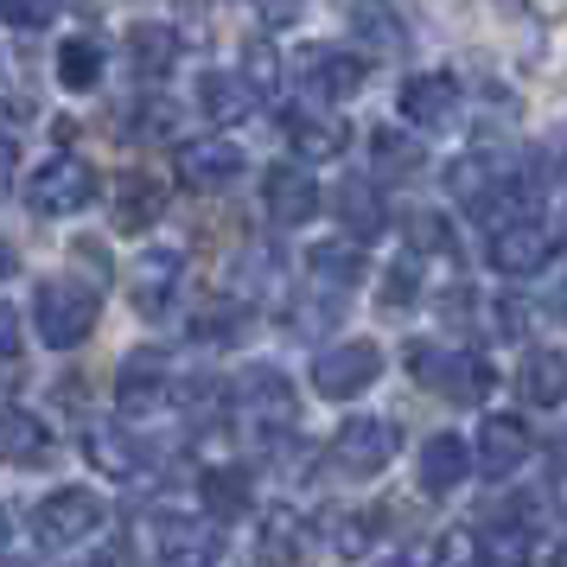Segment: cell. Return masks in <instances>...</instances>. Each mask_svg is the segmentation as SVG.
<instances>
[{"label": "cell", "instance_id": "cell-16", "mask_svg": "<svg viewBox=\"0 0 567 567\" xmlns=\"http://www.w3.org/2000/svg\"><path fill=\"white\" fill-rule=\"evenodd\" d=\"M159 395H166V363L154 351L122 358V370H115V402H122V414H147Z\"/></svg>", "mask_w": 567, "mask_h": 567}, {"label": "cell", "instance_id": "cell-23", "mask_svg": "<svg viewBox=\"0 0 567 567\" xmlns=\"http://www.w3.org/2000/svg\"><path fill=\"white\" fill-rule=\"evenodd\" d=\"M332 210L344 217V230L358 236V243H370V236L389 224V217H383V198H377V185H370V179H344V185L332 192Z\"/></svg>", "mask_w": 567, "mask_h": 567}, {"label": "cell", "instance_id": "cell-8", "mask_svg": "<svg viewBox=\"0 0 567 567\" xmlns=\"http://www.w3.org/2000/svg\"><path fill=\"white\" fill-rule=\"evenodd\" d=\"M460 109H465L460 83L440 78V71H421V78L402 83V115H409L414 128H427V134L453 128V122H460Z\"/></svg>", "mask_w": 567, "mask_h": 567}, {"label": "cell", "instance_id": "cell-31", "mask_svg": "<svg viewBox=\"0 0 567 567\" xmlns=\"http://www.w3.org/2000/svg\"><path fill=\"white\" fill-rule=\"evenodd\" d=\"M478 567H529V529H485Z\"/></svg>", "mask_w": 567, "mask_h": 567}, {"label": "cell", "instance_id": "cell-24", "mask_svg": "<svg viewBox=\"0 0 567 567\" xmlns=\"http://www.w3.org/2000/svg\"><path fill=\"white\" fill-rule=\"evenodd\" d=\"M128 64L141 71V78H166V71L179 64V32L141 20V27L128 32Z\"/></svg>", "mask_w": 567, "mask_h": 567}, {"label": "cell", "instance_id": "cell-29", "mask_svg": "<svg viewBox=\"0 0 567 567\" xmlns=\"http://www.w3.org/2000/svg\"><path fill=\"white\" fill-rule=\"evenodd\" d=\"M58 83L64 90H96L103 83V45L96 39H64L58 45Z\"/></svg>", "mask_w": 567, "mask_h": 567}, {"label": "cell", "instance_id": "cell-33", "mask_svg": "<svg viewBox=\"0 0 567 567\" xmlns=\"http://www.w3.org/2000/svg\"><path fill=\"white\" fill-rule=\"evenodd\" d=\"M414 293H421V268H414V261H395V268L383 275V312L414 307Z\"/></svg>", "mask_w": 567, "mask_h": 567}, {"label": "cell", "instance_id": "cell-41", "mask_svg": "<svg viewBox=\"0 0 567 567\" xmlns=\"http://www.w3.org/2000/svg\"><path fill=\"white\" fill-rule=\"evenodd\" d=\"M13 351H20V312L0 307V358H13Z\"/></svg>", "mask_w": 567, "mask_h": 567}, {"label": "cell", "instance_id": "cell-19", "mask_svg": "<svg viewBox=\"0 0 567 567\" xmlns=\"http://www.w3.org/2000/svg\"><path fill=\"white\" fill-rule=\"evenodd\" d=\"M516 389L529 409H561L567 402V351H529L516 370Z\"/></svg>", "mask_w": 567, "mask_h": 567}, {"label": "cell", "instance_id": "cell-49", "mask_svg": "<svg viewBox=\"0 0 567 567\" xmlns=\"http://www.w3.org/2000/svg\"><path fill=\"white\" fill-rule=\"evenodd\" d=\"M561 141H567V134H561ZM561 166H567V147H561Z\"/></svg>", "mask_w": 567, "mask_h": 567}, {"label": "cell", "instance_id": "cell-13", "mask_svg": "<svg viewBox=\"0 0 567 567\" xmlns=\"http://www.w3.org/2000/svg\"><path fill=\"white\" fill-rule=\"evenodd\" d=\"M198 497H205L210 523H243L249 504H256V485H249L243 465H205V472H198Z\"/></svg>", "mask_w": 567, "mask_h": 567}, {"label": "cell", "instance_id": "cell-34", "mask_svg": "<svg viewBox=\"0 0 567 567\" xmlns=\"http://www.w3.org/2000/svg\"><path fill=\"white\" fill-rule=\"evenodd\" d=\"M52 13H58V0H0V20H7V27H20V32L52 27Z\"/></svg>", "mask_w": 567, "mask_h": 567}, {"label": "cell", "instance_id": "cell-26", "mask_svg": "<svg viewBox=\"0 0 567 567\" xmlns=\"http://www.w3.org/2000/svg\"><path fill=\"white\" fill-rule=\"evenodd\" d=\"M179 281V249H147L141 268H134V307L141 312H159L166 307V293Z\"/></svg>", "mask_w": 567, "mask_h": 567}, {"label": "cell", "instance_id": "cell-46", "mask_svg": "<svg viewBox=\"0 0 567 567\" xmlns=\"http://www.w3.org/2000/svg\"><path fill=\"white\" fill-rule=\"evenodd\" d=\"M555 567H567V542H561V548H555Z\"/></svg>", "mask_w": 567, "mask_h": 567}, {"label": "cell", "instance_id": "cell-20", "mask_svg": "<svg viewBox=\"0 0 567 567\" xmlns=\"http://www.w3.org/2000/svg\"><path fill=\"white\" fill-rule=\"evenodd\" d=\"M465 478H472V446H465L460 434H434L427 446H421V485L434 491H460Z\"/></svg>", "mask_w": 567, "mask_h": 567}, {"label": "cell", "instance_id": "cell-14", "mask_svg": "<svg viewBox=\"0 0 567 567\" xmlns=\"http://www.w3.org/2000/svg\"><path fill=\"white\" fill-rule=\"evenodd\" d=\"M523 460H529V427L511 421V414H491L485 427H478V465H485L491 478H511Z\"/></svg>", "mask_w": 567, "mask_h": 567}, {"label": "cell", "instance_id": "cell-21", "mask_svg": "<svg viewBox=\"0 0 567 567\" xmlns=\"http://www.w3.org/2000/svg\"><path fill=\"white\" fill-rule=\"evenodd\" d=\"M159 210H166V192H159L154 173H122L115 179V230H147Z\"/></svg>", "mask_w": 567, "mask_h": 567}, {"label": "cell", "instance_id": "cell-25", "mask_svg": "<svg viewBox=\"0 0 567 567\" xmlns=\"http://www.w3.org/2000/svg\"><path fill=\"white\" fill-rule=\"evenodd\" d=\"M370 166L383 173V179H414L421 166H427V154H421V141L402 128H377L370 134Z\"/></svg>", "mask_w": 567, "mask_h": 567}, {"label": "cell", "instance_id": "cell-42", "mask_svg": "<svg viewBox=\"0 0 567 567\" xmlns=\"http://www.w3.org/2000/svg\"><path fill=\"white\" fill-rule=\"evenodd\" d=\"M90 567H134V548H128V542H109V548H103Z\"/></svg>", "mask_w": 567, "mask_h": 567}, {"label": "cell", "instance_id": "cell-1", "mask_svg": "<svg viewBox=\"0 0 567 567\" xmlns=\"http://www.w3.org/2000/svg\"><path fill=\"white\" fill-rule=\"evenodd\" d=\"M409 370H414V383H427L440 389V395H453V402H485L491 395V363L478 358V351H446V344H427V338H414L409 351Z\"/></svg>", "mask_w": 567, "mask_h": 567}, {"label": "cell", "instance_id": "cell-6", "mask_svg": "<svg viewBox=\"0 0 567 567\" xmlns=\"http://www.w3.org/2000/svg\"><path fill=\"white\" fill-rule=\"evenodd\" d=\"M96 529H103V497H96V491L64 485L39 504V542H45V548H71V542L96 536Z\"/></svg>", "mask_w": 567, "mask_h": 567}, {"label": "cell", "instance_id": "cell-17", "mask_svg": "<svg viewBox=\"0 0 567 567\" xmlns=\"http://www.w3.org/2000/svg\"><path fill=\"white\" fill-rule=\"evenodd\" d=\"M363 90V58L358 52H312L307 64V96H319V103H344V96H358Z\"/></svg>", "mask_w": 567, "mask_h": 567}, {"label": "cell", "instance_id": "cell-47", "mask_svg": "<svg viewBox=\"0 0 567 567\" xmlns=\"http://www.w3.org/2000/svg\"><path fill=\"white\" fill-rule=\"evenodd\" d=\"M0 548H7V516H0Z\"/></svg>", "mask_w": 567, "mask_h": 567}, {"label": "cell", "instance_id": "cell-12", "mask_svg": "<svg viewBox=\"0 0 567 567\" xmlns=\"http://www.w3.org/2000/svg\"><path fill=\"white\" fill-rule=\"evenodd\" d=\"M236 395H243V414H249V421H261V427H275V434L293 421V383H287L281 370H268V363H256V370L243 377V389H236Z\"/></svg>", "mask_w": 567, "mask_h": 567}, {"label": "cell", "instance_id": "cell-38", "mask_svg": "<svg viewBox=\"0 0 567 567\" xmlns=\"http://www.w3.org/2000/svg\"><path fill=\"white\" fill-rule=\"evenodd\" d=\"M516 516H529L523 529H548V523H561V516H555V497H548V491H523V497H516Z\"/></svg>", "mask_w": 567, "mask_h": 567}, {"label": "cell", "instance_id": "cell-15", "mask_svg": "<svg viewBox=\"0 0 567 567\" xmlns=\"http://www.w3.org/2000/svg\"><path fill=\"white\" fill-rule=\"evenodd\" d=\"M256 561L261 567H300L307 561V523L293 511H268L256 523Z\"/></svg>", "mask_w": 567, "mask_h": 567}, {"label": "cell", "instance_id": "cell-7", "mask_svg": "<svg viewBox=\"0 0 567 567\" xmlns=\"http://www.w3.org/2000/svg\"><path fill=\"white\" fill-rule=\"evenodd\" d=\"M555 249H561V236L548 230V224H536V217L497 224V236H491V261H497L504 275H542V268L555 261Z\"/></svg>", "mask_w": 567, "mask_h": 567}, {"label": "cell", "instance_id": "cell-43", "mask_svg": "<svg viewBox=\"0 0 567 567\" xmlns=\"http://www.w3.org/2000/svg\"><path fill=\"white\" fill-rule=\"evenodd\" d=\"M7 275H13V249H7V243H0V281H7Z\"/></svg>", "mask_w": 567, "mask_h": 567}, {"label": "cell", "instance_id": "cell-3", "mask_svg": "<svg viewBox=\"0 0 567 567\" xmlns=\"http://www.w3.org/2000/svg\"><path fill=\"white\" fill-rule=\"evenodd\" d=\"M96 192H103V179H96V166L78 159V154L45 159V166L32 173V185H27V198H32L39 217H78L83 205H96Z\"/></svg>", "mask_w": 567, "mask_h": 567}, {"label": "cell", "instance_id": "cell-10", "mask_svg": "<svg viewBox=\"0 0 567 567\" xmlns=\"http://www.w3.org/2000/svg\"><path fill=\"white\" fill-rule=\"evenodd\" d=\"M154 542L173 567H210L224 555V536L205 529V523H192V516H154Z\"/></svg>", "mask_w": 567, "mask_h": 567}, {"label": "cell", "instance_id": "cell-27", "mask_svg": "<svg viewBox=\"0 0 567 567\" xmlns=\"http://www.w3.org/2000/svg\"><path fill=\"white\" fill-rule=\"evenodd\" d=\"M287 141H293V154L300 159H338L351 134H344V122H332V115H293Z\"/></svg>", "mask_w": 567, "mask_h": 567}, {"label": "cell", "instance_id": "cell-30", "mask_svg": "<svg viewBox=\"0 0 567 567\" xmlns=\"http://www.w3.org/2000/svg\"><path fill=\"white\" fill-rule=\"evenodd\" d=\"M414 256H446L453 249V224L440 217V210H409V224H402Z\"/></svg>", "mask_w": 567, "mask_h": 567}, {"label": "cell", "instance_id": "cell-2", "mask_svg": "<svg viewBox=\"0 0 567 567\" xmlns=\"http://www.w3.org/2000/svg\"><path fill=\"white\" fill-rule=\"evenodd\" d=\"M32 319H39V338H45L52 351H71V344H83V338L96 332V287L58 275V281L39 287Z\"/></svg>", "mask_w": 567, "mask_h": 567}, {"label": "cell", "instance_id": "cell-35", "mask_svg": "<svg viewBox=\"0 0 567 567\" xmlns=\"http://www.w3.org/2000/svg\"><path fill=\"white\" fill-rule=\"evenodd\" d=\"M358 32L377 45V52H395V45H402V27H395L389 13H377V7H358Z\"/></svg>", "mask_w": 567, "mask_h": 567}, {"label": "cell", "instance_id": "cell-32", "mask_svg": "<svg viewBox=\"0 0 567 567\" xmlns=\"http://www.w3.org/2000/svg\"><path fill=\"white\" fill-rule=\"evenodd\" d=\"M90 460L103 465V472H115V478H134V472H141L134 446H128L122 434H115V427H96V434H90Z\"/></svg>", "mask_w": 567, "mask_h": 567}, {"label": "cell", "instance_id": "cell-40", "mask_svg": "<svg viewBox=\"0 0 567 567\" xmlns=\"http://www.w3.org/2000/svg\"><path fill=\"white\" fill-rule=\"evenodd\" d=\"M13 173H20V147H13V134L0 128V192L13 185Z\"/></svg>", "mask_w": 567, "mask_h": 567}, {"label": "cell", "instance_id": "cell-50", "mask_svg": "<svg viewBox=\"0 0 567 567\" xmlns=\"http://www.w3.org/2000/svg\"><path fill=\"white\" fill-rule=\"evenodd\" d=\"M504 7H523V0H504Z\"/></svg>", "mask_w": 567, "mask_h": 567}, {"label": "cell", "instance_id": "cell-44", "mask_svg": "<svg viewBox=\"0 0 567 567\" xmlns=\"http://www.w3.org/2000/svg\"><path fill=\"white\" fill-rule=\"evenodd\" d=\"M555 465H561V472H567V434L555 440Z\"/></svg>", "mask_w": 567, "mask_h": 567}, {"label": "cell", "instance_id": "cell-28", "mask_svg": "<svg viewBox=\"0 0 567 567\" xmlns=\"http://www.w3.org/2000/svg\"><path fill=\"white\" fill-rule=\"evenodd\" d=\"M307 268L326 287H358L363 281V249H358V243H344V236H338V243H312Z\"/></svg>", "mask_w": 567, "mask_h": 567}, {"label": "cell", "instance_id": "cell-39", "mask_svg": "<svg viewBox=\"0 0 567 567\" xmlns=\"http://www.w3.org/2000/svg\"><path fill=\"white\" fill-rule=\"evenodd\" d=\"M179 402H185V409H192V414H210V409H217V402H224V389L210 383V377H192V383L179 389Z\"/></svg>", "mask_w": 567, "mask_h": 567}, {"label": "cell", "instance_id": "cell-5", "mask_svg": "<svg viewBox=\"0 0 567 567\" xmlns=\"http://www.w3.org/2000/svg\"><path fill=\"white\" fill-rule=\"evenodd\" d=\"M377 377H383V351H377L370 338H351V344H332V351L312 358V389H319L326 402H351V395H363Z\"/></svg>", "mask_w": 567, "mask_h": 567}, {"label": "cell", "instance_id": "cell-45", "mask_svg": "<svg viewBox=\"0 0 567 567\" xmlns=\"http://www.w3.org/2000/svg\"><path fill=\"white\" fill-rule=\"evenodd\" d=\"M555 307H561V319H567V281H561V293H555Z\"/></svg>", "mask_w": 567, "mask_h": 567}, {"label": "cell", "instance_id": "cell-36", "mask_svg": "<svg viewBox=\"0 0 567 567\" xmlns=\"http://www.w3.org/2000/svg\"><path fill=\"white\" fill-rule=\"evenodd\" d=\"M256 13H261V27L287 32V27H300V20H307V0H256Z\"/></svg>", "mask_w": 567, "mask_h": 567}, {"label": "cell", "instance_id": "cell-11", "mask_svg": "<svg viewBox=\"0 0 567 567\" xmlns=\"http://www.w3.org/2000/svg\"><path fill=\"white\" fill-rule=\"evenodd\" d=\"M236 173H243V147H230V141H192V147H179V179L192 192H224V185H236Z\"/></svg>", "mask_w": 567, "mask_h": 567}, {"label": "cell", "instance_id": "cell-48", "mask_svg": "<svg viewBox=\"0 0 567 567\" xmlns=\"http://www.w3.org/2000/svg\"><path fill=\"white\" fill-rule=\"evenodd\" d=\"M389 567H421V561H389Z\"/></svg>", "mask_w": 567, "mask_h": 567}, {"label": "cell", "instance_id": "cell-9", "mask_svg": "<svg viewBox=\"0 0 567 567\" xmlns=\"http://www.w3.org/2000/svg\"><path fill=\"white\" fill-rule=\"evenodd\" d=\"M261 205H268L275 224H307L312 210L326 205V192L312 185L307 166H268L261 173Z\"/></svg>", "mask_w": 567, "mask_h": 567}, {"label": "cell", "instance_id": "cell-4", "mask_svg": "<svg viewBox=\"0 0 567 567\" xmlns=\"http://www.w3.org/2000/svg\"><path fill=\"white\" fill-rule=\"evenodd\" d=\"M395 446H402L395 421L358 414V421H344V427L332 434V472H344V478H377V472L395 460Z\"/></svg>", "mask_w": 567, "mask_h": 567}, {"label": "cell", "instance_id": "cell-18", "mask_svg": "<svg viewBox=\"0 0 567 567\" xmlns=\"http://www.w3.org/2000/svg\"><path fill=\"white\" fill-rule=\"evenodd\" d=\"M52 453V427L32 409H0V465H39Z\"/></svg>", "mask_w": 567, "mask_h": 567}, {"label": "cell", "instance_id": "cell-37", "mask_svg": "<svg viewBox=\"0 0 567 567\" xmlns=\"http://www.w3.org/2000/svg\"><path fill=\"white\" fill-rule=\"evenodd\" d=\"M243 78L256 83V96H268V90H275V52H268V45H249V52H243Z\"/></svg>", "mask_w": 567, "mask_h": 567}, {"label": "cell", "instance_id": "cell-22", "mask_svg": "<svg viewBox=\"0 0 567 567\" xmlns=\"http://www.w3.org/2000/svg\"><path fill=\"white\" fill-rule=\"evenodd\" d=\"M198 109H205L210 122H243L256 109V83L230 78V71H205L198 78Z\"/></svg>", "mask_w": 567, "mask_h": 567}]
</instances>
